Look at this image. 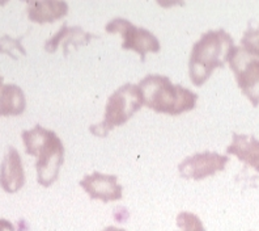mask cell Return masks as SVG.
Returning a JSON list of instances; mask_svg holds the SVG:
<instances>
[{"instance_id":"obj_14","label":"cell","mask_w":259,"mask_h":231,"mask_svg":"<svg viewBox=\"0 0 259 231\" xmlns=\"http://www.w3.org/2000/svg\"><path fill=\"white\" fill-rule=\"evenodd\" d=\"M241 48L250 55L259 58V25L254 28L251 22H249V28L245 30L241 38Z\"/></svg>"},{"instance_id":"obj_10","label":"cell","mask_w":259,"mask_h":231,"mask_svg":"<svg viewBox=\"0 0 259 231\" xmlns=\"http://www.w3.org/2000/svg\"><path fill=\"white\" fill-rule=\"evenodd\" d=\"M92 38H98V36L92 35V33L84 32L80 26H67L64 22L63 25L51 38H49L45 44V50L48 53H55L59 46V44H63L64 57L68 55V46L73 45L75 49H77L81 45H87Z\"/></svg>"},{"instance_id":"obj_8","label":"cell","mask_w":259,"mask_h":231,"mask_svg":"<svg viewBox=\"0 0 259 231\" xmlns=\"http://www.w3.org/2000/svg\"><path fill=\"white\" fill-rule=\"evenodd\" d=\"M80 187L92 200H101L104 203L118 201L123 196V188L117 183V176L97 171L81 179Z\"/></svg>"},{"instance_id":"obj_16","label":"cell","mask_w":259,"mask_h":231,"mask_svg":"<svg viewBox=\"0 0 259 231\" xmlns=\"http://www.w3.org/2000/svg\"><path fill=\"white\" fill-rule=\"evenodd\" d=\"M22 37L20 38H12L10 36H3L0 37V53L8 54L10 57H12L13 59H17V55L15 54V51H19L21 55H26V50L22 48L21 45Z\"/></svg>"},{"instance_id":"obj_6","label":"cell","mask_w":259,"mask_h":231,"mask_svg":"<svg viewBox=\"0 0 259 231\" xmlns=\"http://www.w3.org/2000/svg\"><path fill=\"white\" fill-rule=\"evenodd\" d=\"M105 30L110 35L119 33L123 37L122 48L126 50H134L140 55L142 62L146 60L147 53H158L160 41L148 29L135 26L131 21L122 17H117L108 22Z\"/></svg>"},{"instance_id":"obj_11","label":"cell","mask_w":259,"mask_h":231,"mask_svg":"<svg viewBox=\"0 0 259 231\" xmlns=\"http://www.w3.org/2000/svg\"><path fill=\"white\" fill-rule=\"evenodd\" d=\"M227 154L237 156L241 161L259 172V140L253 136L233 134V141L227 147Z\"/></svg>"},{"instance_id":"obj_18","label":"cell","mask_w":259,"mask_h":231,"mask_svg":"<svg viewBox=\"0 0 259 231\" xmlns=\"http://www.w3.org/2000/svg\"><path fill=\"white\" fill-rule=\"evenodd\" d=\"M102 231H126L123 228H119V227H115V226H109V227L104 228Z\"/></svg>"},{"instance_id":"obj_19","label":"cell","mask_w":259,"mask_h":231,"mask_svg":"<svg viewBox=\"0 0 259 231\" xmlns=\"http://www.w3.org/2000/svg\"><path fill=\"white\" fill-rule=\"evenodd\" d=\"M4 84H3V76L0 75V89H2V87H3Z\"/></svg>"},{"instance_id":"obj_1","label":"cell","mask_w":259,"mask_h":231,"mask_svg":"<svg viewBox=\"0 0 259 231\" xmlns=\"http://www.w3.org/2000/svg\"><path fill=\"white\" fill-rule=\"evenodd\" d=\"M25 152L37 158V181L42 187H50L59 175L60 167L64 161V146L53 130L41 125H35L33 129L24 130L21 134Z\"/></svg>"},{"instance_id":"obj_2","label":"cell","mask_w":259,"mask_h":231,"mask_svg":"<svg viewBox=\"0 0 259 231\" xmlns=\"http://www.w3.org/2000/svg\"><path fill=\"white\" fill-rule=\"evenodd\" d=\"M144 105L157 113L177 114L193 111L198 95L180 84H173L167 76L149 74L139 83Z\"/></svg>"},{"instance_id":"obj_5","label":"cell","mask_w":259,"mask_h":231,"mask_svg":"<svg viewBox=\"0 0 259 231\" xmlns=\"http://www.w3.org/2000/svg\"><path fill=\"white\" fill-rule=\"evenodd\" d=\"M237 84L253 107L259 105V58L250 55L241 46H234L228 58Z\"/></svg>"},{"instance_id":"obj_15","label":"cell","mask_w":259,"mask_h":231,"mask_svg":"<svg viewBox=\"0 0 259 231\" xmlns=\"http://www.w3.org/2000/svg\"><path fill=\"white\" fill-rule=\"evenodd\" d=\"M177 226L180 231H205L199 217L190 212H182L177 215Z\"/></svg>"},{"instance_id":"obj_9","label":"cell","mask_w":259,"mask_h":231,"mask_svg":"<svg viewBox=\"0 0 259 231\" xmlns=\"http://www.w3.org/2000/svg\"><path fill=\"white\" fill-rule=\"evenodd\" d=\"M25 184V172L20 154L10 146L0 166V187L7 193H16Z\"/></svg>"},{"instance_id":"obj_17","label":"cell","mask_w":259,"mask_h":231,"mask_svg":"<svg viewBox=\"0 0 259 231\" xmlns=\"http://www.w3.org/2000/svg\"><path fill=\"white\" fill-rule=\"evenodd\" d=\"M0 231H16V227L8 219L0 218Z\"/></svg>"},{"instance_id":"obj_13","label":"cell","mask_w":259,"mask_h":231,"mask_svg":"<svg viewBox=\"0 0 259 231\" xmlns=\"http://www.w3.org/2000/svg\"><path fill=\"white\" fill-rule=\"evenodd\" d=\"M24 91L16 84H4L0 89V116H19L25 111Z\"/></svg>"},{"instance_id":"obj_7","label":"cell","mask_w":259,"mask_h":231,"mask_svg":"<svg viewBox=\"0 0 259 231\" xmlns=\"http://www.w3.org/2000/svg\"><path fill=\"white\" fill-rule=\"evenodd\" d=\"M228 161H229L228 156L220 155L218 152H199L185 159L178 166V172L184 179L203 180L215 175L216 172L223 171Z\"/></svg>"},{"instance_id":"obj_3","label":"cell","mask_w":259,"mask_h":231,"mask_svg":"<svg viewBox=\"0 0 259 231\" xmlns=\"http://www.w3.org/2000/svg\"><path fill=\"white\" fill-rule=\"evenodd\" d=\"M234 48L233 38L224 29L208 30L194 44L189 60L190 79L203 86L218 67H224Z\"/></svg>"},{"instance_id":"obj_4","label":"cell","mask_w":259,"mask_h":231,"mask_svg":"<svg viewBox=\"0 0 259 231\" xmlns=\"http://www.w3.org/2000/svg\"><path fill=\"white\" fill-rule=\"evenodd\" d=\"M143 105L144 102L139 86L131 83L123 84L109 97L102 122L92 125L89 130L97 137H106L114 127L126 124Z\"/></svg>"},{"instance_id":"obj_12","label":"cell","mask_w":259,"mask_h":231,"mask_svg":"<svg viewBox=\"0 0 259 231\" xmlns=\"http://www.w3.org/2000/svg\"><path fill=\"white\" fill-rule=\"evenodd\" d=\"M28 17L37 24L54 22L68 13V4L66 2L48 0V2H29L26 7Z\"/></svg>"}]
</instances>
